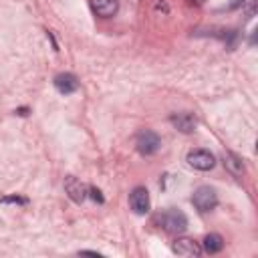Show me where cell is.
I'll list each match as a JSON object with an SVG mask.
<instances>
[{"instance_id": "cell-7", "label": "cell", "mask_w": 258, "mask_h": 258, "mask_svg": "<svg viewBox=\"0 0 258 258\" xmlns=\"http://www.w3.org/2000/svg\"><path fill=\"white\" fill-rule=\"evenodd\" d=\"M171 250H173V254L185 256V258H196V256L202 254V246L191 238H177L171 244Z\"/></svg>"}, {"instance_id": "cell-1", "label": "cell", "mask_w": 258, "mask_h": 258, "mask_svg": "<svg viewBox=\"0 0 258 258\" xmlns=\"http://www.w3.org/2000/svg\"><path fill=\"white\" fill-rule=\"evenodd\" d=\"M155 222L167 232V234H181L187 228V218L177 208H167L155 216Z\"/></svg>"}, {"instance_id": "cell-16", "label": "cell", "mask_w": 258, "mask_h": 258, "mask_svg": "<svg viewBox=\"0 0 258 258\" xmlns=\"http://www.w3.org/2000/svg\"><path fill=\"white\" fill-rule=\"evenodd\" d=\"M189 2H191V4H204L206 0H189Z\"/></svg>"}, {"instance_id": "cell-13", "label": "cell", "mask_w": 258, "mask_h": 258, "mask_svg": "<svg viewBox=\"0 0 258 258\" xmlns=\"http://www.w3.org/2000/svg\"><path fill=\"white\" fill-rule=\"evenodd\" d=\"M0 202H2V204H22V206L28 204V200L22 198V196H6V198H2Z\"/></svg>"}, {"instance_id": "cell-14", "label": "cell", "mask_w": 258, "mask_h": 258, "mask_svg": "<svg viewBox=\"0 0 258 258\" xmlns=\"http://www.w3.org/2000/svg\"><path fill=\"white\" fill-rule=\"evenodd\" d=\"M89 196H91V198H93L97 204H103V202H105V198L101 196V191H99L97 187H89Z\"/></svg>"}, {"instance_id": "cell-9", "label": "cell", "mask_w": 258, "mask_h": 258, "mask_svg": "<svg viewBox=\"0 0 258 258\" xmlns=\"http://www.w3.org/2000/svg\"><path fill=\"white\" fill-rule=\"evenodd\" d=\"M169 123H171L177 131H181V133H191V131L196 129V125H198L196 117H194L191 113H187V111H183V113H173V115L169 117Z\"/></svg>"}, {"instance_id": "cell-4", "label": "cell", "mask_w": 258, "mask_h": 258, "mask_svg": "<svg viewBox=\"0 0 258 258\" xmlns=\"http://www.w3.org/2000/svg\"><path fill=\"white\" fill-rule=\"evenodd\" d=\"M185 161H187L189 167H194V169H198V171H210V169H214V165H216V157H214V153H210L208 149H191V151L187 153Z\"/></svg>"}, {"instance_id": "cell-3", "label": "cell", "mask_w": 258, "mask_h": 258, "mask_svg": "<svg viewBox=\"0 0 258 258\" xmlns=\"http://www.w3.org/2000/svg\"><path fill=\"white\" fill-rule=\"evenodd\" d=\"M135 147H137V151H139L141 155H153V153L159 151V147H161V139H159V135H157L155 131H151V129H143V131L137 133Z\"/></svg>"}, {"instance_id": "cell-15", "label": "cell", "mask_w": 258, "mask_h": 258, "mask_svg": "<svg viewBox=\"0 0 258 258\" xmlns=\"http://www.w3.org/2000/svg\"><path fill=\"white\" fill-rule=\"evenodd\" d=\"M16 113H18V115H22V117H24V115H28V109H26V107H22V109H18V111H16Z\"/></svg>"}, {"instance_id": "cell-10", "label": "cell", "mask_w": 258, "mask_h": 258, "mask_svg": "<svg viewBox=\"0 0 258 258\" xmlns=\"http://www.w3.org/2000/svg\"><path fill=\"white\" fill-rule=\"evenodd\" d=\"M119 2L117 0H91V10L101 18H111L117 14Z\"/></svg>"}, {"instance_id": "cell-6", "label": "cell", "mask_w": 258, "mask_h": 258, "mask_svg": "<svg viewBox=\"0 0 258 258\" xmlns=\"http://www.w3.org/2000/svg\"><path fill=\"white\" fill-rule=\"evenodd\" d=\"M64 191L75 204H83L87 200V196H89V187L81 179H77L75 175H67L64 177Z\"/></svg>"}, {"instance_id": "cell-12", "label": "cell", "mask_w": 258, "mask_h": 258, "mask_svg": "<svg viewBox=\"0 0 258 258\" xmlns=\"http://www.w3.org/2000/svg\"><path fill=\"white\" fill-rule=\"evenodd\" d=\"M222 248H224V238H222L220 234H208V236L204 238V246H202L204 252H208V254H218V252H222Z\"/></svg>"}, {"instance_id": "cell-5", "label": "cell", "mask_w": 258, "mask_h": 258, "mask_svg": "<svg viewBox=\"0 0 258 258\" xmlns=\"http://www.w3.org/2000/svg\"><path fill=\"white\" fill-rule=\"evenodd\" d=\"M129 206L135 214L143 216L151 210V200H149V191L143 185H137L131 194H129Z\"/></svg>"}, {"instance_id": "cell-11", "label": "cell", "mask_w": 258, "mask_h": 258, "mask_svg": "<svg viewBox=\"0 0 258 258\" xmlns=\"http://www.w3.org/2000/svg\"><path fill=\"white\" fill-rule=\"evenodd\" d=\"M222 161H224V167H226L232 175H236V177H242V175H244L246 167H244V161H242L240 155H236V153H232V151H224Z\"/></svg>"}, {"instance_id": "cell-2", "label": "cell", "mask_w": 258, "mask_h": 258, "mask_svg": "<svg viewBox=\"0 0 258 258\" xmlns=\"http://www.w3.org/2000/svg\"><path fill=\"white\" fill-rule=\"evenodd\" d=\"M191 204H194V208H196L198 212H202V214L212 212V210H216V206H218V194H216V189L210 187V185H200V187L194 191V196H191Z\"/></svg>"}, {"instance_id": "cell-8", "label": "cell", "mask_w": 258, "mask_h": 258, "mask_svg": "<svg viewBox=\"0 0 258 258\" xmlns=\"http://www.w3.org/2000/svg\"><path fill=\"white\" fill-rule=\"evenodd\" d=\"M52 83H54V89L60 95H71V93H75L79 89V81H77V77L73 73H58Z\"/></svg>"}]
</instances>
